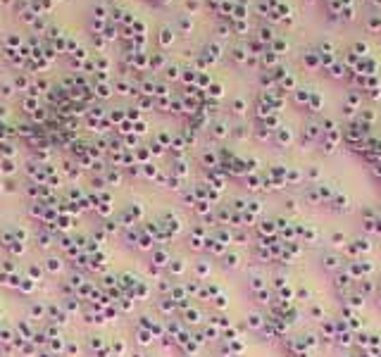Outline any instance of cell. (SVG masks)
Listing matches in <instances>:
<instances>
[{"mask_svg":"<svg viewBox=\"0 0 381 357\" xmlns=\"http://www.w3.org/2000/svg\"><path fill=\"white\" fill-rule=\"evenodd\" d=\"M31 314H34V317H41V314H43V307H41V305H34V307H31Z\"/></svg>","mask_w":381,"mask_h":357,"instance_id":"1","label":"cell"},{"mask_svg":"<svg viewBox=\"0 0 381 357\" xmlns=\"http://www.w3.org/2000/svg\"><path fill=\"white\" fill-rule=\"evenodd\" d=\"M48 269H50V271L60 269V262H57V259H50V262H48Z\"/></svg>","mask_w":381,"mask_h":357,"instance_id":"2","label":"cell"}]
</instances>
